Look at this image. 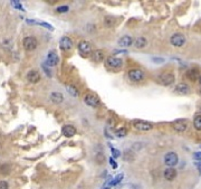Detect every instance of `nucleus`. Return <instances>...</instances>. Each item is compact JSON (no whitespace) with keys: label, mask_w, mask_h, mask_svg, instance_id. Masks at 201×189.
<instances>
[{"label":"nucleus","mask_w":201,"mask_h":189,"mask_svg":"<svg viewBox=\"0 0 201 189\" xmlns=\"http://www.w3.org/2000/svg\"><path fill=\"white\" fill-rule=\"evenodd\" d=\"M23 48H25V49L28 50V52H31V50L36 49L38 43H37L36 37H34V36H27V37L23 38Z\"/></svg>","instance_id":"1"},{"label":"nucleus","mask_w":201,"mask_h":189,"mask_svg":"<svg viewBox=\"0 0 201 189\" xmlns=\"http://www.w3.org/2000/svg\"><path fill=\"white\" fill-rule=\"evenodd\" d=\"M157 81L160 82V84L168 86V85H171L172 83H174V75L171 72H164L160 74Z\"/></svg>","instance_id":"2"},{"label":"nucleus","mask_w":201,"mask_h":189,"mask_svg":"<svg viewBox=\"0 0 201 189\" xmlns=\"http://www.w3.org/2000/svg\"><path fill=\"white\" fill-rule=\"evenodd\" d=\"M128 79H131L132 82L139 83V82L143 81L144 79V73L143 71L139 70V68H132L128 71Z\"/></svg>","instance_id":"3"},{"label":"nucleus","mask_w":201,"mask_h":189,"mask_svg":"<svg viewBox=\"0 0 201 189\" xmlns=\"http://www.w3.org/2000/svg\"><path fill=\"white\" fill-rule=\"evenodd\" d=\"M179 161V158H178V154L175 153V152H168V153L164 156V163H165L166 166L172 168V167H174Z\"/></svg>","instance_id":"4"},{"label":"nucleus","mask_w":201,"mask_h":189,"mask_svg":"<svg viewBox=\"0 0 201 189\" xmlns=\"http://www.w3.org/2000/svg\"><path fill=\"white\" fill-rule=\"evenodd\" d=\"M133 127L140 131H150L153 128V124L148 121H143V120H135L133 121Z\"/></svg>","instance_id":"5"},{"label":"nucleus","mask_w":201,"mask_h":189,"mask_svg":"<svg viewBox=\"0 0 201 189\" xmlns=\"http://www.w3.org/2000/svg\"><path fill=\"white\" fill-rule=\"evenodd\" d=\"M170 41H171V44L173 46L181 47V46H183L184 43H186V38H184V36L182 35V34L177 32V34H173V35L171 36Z\"/></svg>","instance_id":"6"},{"label":"nucleus","mask_w":201,"mask_h":189,"mask_svg":"<svg viewBox=\"0 0 201 189\" xmlns=\"http://www.w3.org/2000/svg\"><path fill=\"white\" fill-rule=\"evenodd\" d=\"M58 62H59V57L57 55V53L55 50H50L48 53V55H47L46 64L52 67V66H56V65L58 64Z\"/></svg>","instance_id":"7"},{"label":"nucleus","mask_w":201,"mask_h":189,"mask_svg":"<svg viewBox=\"0 0 201 189\" xmlns=\"http://www.w3.org/2000/svg\"><path fill=\"white\" fill-rule=\"evenodd\" d=\"M106 65L108 67H111V68H119L123 65V61L121 58L111 56V57L106 58Z\"/></svg>","instance_id":"8"},{"label":"nucleus","mask_w":201,"mask_h":189,"mask_svg":"<svg viewBox=\"0 0 201 189\" xmlns=\"http://www.w3.org/2000/svg\"><path fill=\"white\" fill-rule=\"evenodd\" d=\"M84 102L85 104H87L88 106H92V108H95L99 104V99L97 96H95L94 94H86L84 97Z\"/></svg>","instance_id":"9"},{"label":"nucleus","mask_w":201,"mask_h":189,"mask_svg":"<svg viewBox=\"0 0 201 189\" xmlns=\"http://www.w3.org/2000/svg\"><path fill=\"white\" fill-rule=\"evenodd\" d=\"M78 50L81 52V54H82V55L87 56V55H90V53H92V45H90L88 41H82L81 43L78 44Z\"/></svg>","instance_id":"10"},{"label":"nucleus","mask_w":201,"mask_h":189,"mask_svg":"<svg viewBox=\"0 0 201 189\" xmlns=\"http://www.w3.org/2000/svg\"><path fill=\"white\" fill-rule=\"evenodd\" d=\"M172 125H173V129H174L175 131H178V132H183V131H186V128H188V121L184 119H179L172 123Z\"/></svg>","instance_id":"11"},{"label":"nucleus","mask_w":201,"mask_h":189,"mask_svg":"<svg viewBox=\"0 0 201 189\" xmlns=\"http://www.w3.org/2000/svg\"><path fill=\"white\" fill-rule=\"evenodd\" d=\"M59 47H61V50H70L72 47H73V41H72V39L69 37L64 36L59 41Z\"/></svg>","instance_id":"12"},{"label":"nucleus","mask_w":201,"mask_h":189,"mask_svg":"<svg viewBox=\"0 0 201 189\" xmlns=\"http://www.w3.org/2000/svg\"><path fill=\"white\" fill-rule=\"evenodd\" d=\"M61 133L66 138H72L76 134V128L72 124H66L61 128Z\"/></svg>","instance_id":"13"},{"label":"nucleus","mask_w":201,"mask_h":189,"mask_svg":"<svg viewBox=\"0 0 201 189\" xmlns=\"http://www.w3.org/2000/svg\"><path fill=\"white\" fill-rule=\"evenodd\" d=\"M27 79H28L30 83H37V82H39V79H40V74H39L38 71L31 70L28 72V74H27Z\"/></svg>","instance_id":"14"},{"label":"nucleus","mask_w":201,"mask_h":189,"mask_svg":"<svg viewBox=\"0 0 201 189\" xmlns=\"http://www.w3.org/2000/svg\"><path fill=\"white\" fill-rule=\"evenodd\" d=\"M105 58V53L102 49H97L92 54V59L96 63H101V62L104 61Z\"/></svg>","instance_id":"15"},{"label":"nucleus","mask_w":201,"mask_h":189,"mask_svg":"<svg viewBox=\"0 0 201 189\" xmlns=\"http://www.w3.org/2000/svg\"><path fill=\"white\" fill-rule=\"evenodd\" d=\"M132 43H133V39H132L131 36H128V35L122 36V37L119 39V45L121 47H128V46H131Z\"/></svg>","instance_id":"16"},{"label":"nucleus","mask_w":201,"mask_h":189,"mask_svg":"<svg viewBox=\"0 0 201 189\" xmlns=\"http://www.w3.org/2000/svg\"><path fill=\"white\" fill-rule=\"evenodd\" d=\"M199 75H200V72H199L198 68H191L186 72V77L192 82L197 81L199 79Z\"/></svg>","instance_id":"17"},{"label":"nucleus","mask_w":201,"mask_h":189,"mask_svg":"<svg viewBox=\"0 0 201 189\" xmlns=\"http://www.w3.org/2000/svg\"><path fill=\"white\" fill-rule=\"evenodd\" d=\"M175 177H177V171H175V169L166 168L165 170H164V178H165L166 180H169V181L174 180Z\"/></svg>","instance_id":"18"},{"label":"nucleus","mask_w":201,"mask_h":189,"mask_svg":"<svg viewBox=\"0 0 201 189\" xmlns=\"http://www.w3.org/2000/svg\"><path fill=\"white\" fill-rule=\"evenodd\" d=\"M50 100H52L55 104H59V103H61V102L64 101V95L61 93H59V92H52V93L50 94Z\"/></svg>","instance_id":"19"},{"label":"nucleus","mask_w":201,"mask_h":189,"mask_svg":"<svg viewBox=\"0 0 201 189\" xmlns=\"http://www.w3.org/2000/svg\"><path fill=\"white\" fill-rule=\"evenodd\" d=\"M175 92H178V93H181V94L189 93V86L186 84H179L175 87Z\"/></svg>","instance_id":"20"},{"label":"nucleus","mask_w":201,"mask_h":189,"mask_svg":"<svg viewBox=\"0 0 201 189\" xmlns=\"http://www.w3.org/2000/svg\"><path fill=\"white\" fill-rule=\"evenodd\" d=\"M27 23L28 24H37V25H39V26H44L46 27V28H48L49 30H54V27L52 26V25H49V24L47 23H41V21H37V20H31V19H27Z\"/></svg>","instance_id":"21"},{"label":"nucleus","mask_w":201,"mask_h":189,"mask_svg":"<svg viewBox=\"0 0 201 189\" xmlns=\"http://www.w3.org/2000/svg\"><path fill=\"white\" fill-rule=\"evenodd\" d=\"M135 47L137 48H143V47L146 46V39L144 37H139L136 38V41H135Z\"/></svg>","instance_id":"22"},{"label":"nucleus","mask_w":201,"mask_h":189,"mask_svg":"<svg viewBox=\"0 0 201 189\" xmlns=\"http://www.w3.org/2000/svg\"><path fill=\"white\" fill-rule=\"evenodd\" d=\"M66 88H67V91H68V93L70 94V95H73V96H78L79 95V92H78V90L76 88L74 85H66Z\"/></svg>","instance_id":"23"},{"label":"nucleus","mask_w":201,"mask_h":189,"mask_svg":"<svg viewBox=\"0 0 201 189\" xmlns=\"http://www.w3.org/2000/svg\"><path fill=\"white\" fill-rule=\"evenodd\" d=\"M104 24H105V26H107V27L114 26V24H115V18L112 17V16H106V17L104 18Z\"/></svg>","instance_id":"24"},{"label":"nucleus","mask_w":201,"mask_h":189,"mask_svg":"<svg viewBox=\"0 0 201 189\" xmlns=\"http://www.w3.org/2000/svg\"><path fill=\"white\" fill-rule=\"evenodd\" d=\"M123 178H124V174H119L116 176V177L114 178L113 180L110 183V186H115V185H117V183H119L121 181L123 180Z\"/></svg>","instance_id":"25"},{"label":"nucleus","mask_w":201,"mask_h":189,"mask_svg":"<svg viewBox=\"0 0 201 189\" xmlns=\"http://www.w3.org/2000/svg\"><path fill=\"white\" fill-rule=\"evenodd\" d=\"M193 127H195L197 130H201V114L197 115L193 120Z\"/></svg>","instance_id":"26"},{"label":"nucleus","mask_w":201,"mask_h":189,"mask_svg":"<svg viewBox=\"0 0 201 189\" xmlns=\"http://www.w3.org/2000/svg\"><path fill=\"white\" fill-rule=\"evenodd\" d=\"M126 134H128V131L124 128L119 129V130H116V132H115V135H116L117 138H124Z\"/></svg>","instance_id":"27"},{"label":"nucleus","mask_w":201,"mask_h":189,"mask_svg":"<svg viewBox=\"0 0 201 189\" xmlns=\"http://www.w3.org/2000/svg\"><path fill=\"white\" fill-rule=\"evenodd\" d=\"M67 11H68V6H61L57 8V12L59 14H65Z\"/></svg>","instance_id":"28"},{"label":"nucleus","mask_w":201,"mask_h":189,"mask_svg":"<svg viewBox=\"0 0 201 189\" xmlns=\"http://www.w3.org/2000/svg\"><path fill=\"white\" fill-rule=\"evenodd\" d=\"M47 66H48V65H47L46 63H44V64L41 65V67H43V70H44L45 73L47 74V76H49V77H50V76H52V72L48 70V67H47Z\"/></svg>","instance_id":"29"},{"label":"nucleus","mask_w":201,"mask_h":189,"mask_svg":"<svg viewBox=\"0 0 201 189\" xmlns=\"http://www.w3.org/2000/svg\"><path fill=\"white\" fill-rule=\"evenodd\" d=\"M11 5L15 7V8L20 9V10H23V7H21V2H20V1H11Z\"/></svg>","instance_id":"30"},{"label":"nucleus","mask_w":201,"mask_h":189,"mask_svg":"<svg viewBox=\"0 0 201 189\" xmlns=\"http://www.w3.org/2000/svg\"><path fill=\"white\" fill-rule=\"evenodd\" d=\"M111 151H112V154H113L114 158H117L121 156V152L117 150V149H114V148H111Z\"/></svg>","instance_id":"31"},{"label":"nucleus","mask_w":201,"mask_h":189,"mask_svg":"<svg viewBox=\"0 0 201 189\" xmlns=\"http://www.w3.org/2000/svg\"><path fill=\"white\" fill-rule=\"evenodd\" d=\"M193 159L197 160V161H200V162H201V151L195 152V154H193Z\"/></svg>","instance_id":"32"},{"label":"nucleus","mask_w":201,"mask_h":189,"mask_svg":"<svg viewBox=\"0 0 201 189\" xmlns=\"http://www.w3.org/2000/svg\"><path fill=\"white\" fill-rule=\"evenodd\" d=\"M9 186H8V183L7 181H0V189H8Z\"/></svg>","instance_id":"33"},{"label":"nucleus","mask_w":201,"mask_h":189,"mask_svg":"<svg viewBox=\"0 0 201 189\" xmlns=\"http://www.w3.org/2000/svg\"><path fill=\"white\" fill-rule=\"evenodd\" d=\"M110 163H111V166L113 167L114 169L117 168V163L115 162V160H113V158H110Z\"/></svg>","instance_id":"34"},{"label":"nucleus","mask_w":201,"mask_h":189,"mask_svg":"<svg viewBox=\"0 0 201 189\" xmlns=\"http://www.w3.org/2000/svg\"><path fill=\"white\" fill-rule=\"evenodd\" d=\"M164 59L163 58H153V62H155V63H162V62H163Z\"/></svg>","instance_id":"35"},{"label":"nucleus","mask_w":201,"mask_h":189,"mask_svg":"<svg viewBox=\"0 0 201 189\" xmlns=\"http://www.w3.org/2000/svg\"><path fill=\"white\" fill-rule=\"evenodd\" d=\"M199 83H200V84H201V76H200V77H199Z\"/></svg>","instance_id":"36"},{"label":"nucleus","mask_w":201,"mask_h":189,"mask_svg":"<svg viewBox=\"0 0 201 189\" xmlns=\"http://www.w3.org/2000/svg\"><path fill=\"white\" fill-rule=\"evenodd\" d=\"M200 93H201V88H200Z\"/></svg>","instance_id":"37"}]
</instances>
